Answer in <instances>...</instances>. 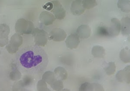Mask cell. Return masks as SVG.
<instances>
[{
  "mask_svg": "<svg viewBox=\"0 0 130 91\" xmlns=\"http://www.w3.org/2000/svg\"><path fill=\"white\" fill-rule=\"evenodd\" d=\"M17 52L12 65L21 72L35 75L44 71L47 66V55L40 46H27Z\"/></svg>",
  "mask_w": 130,
  "mask_h": 91,
  "instance_id": "obj_1",
  "label": "cell"
},
{
  "mask_svg": "<svg viewBox=\"0 0 130 91\" xmlns=\"http://www.w3.org/2000/svg\"><path fill=\"white\" fill-rule=\"evenodd\" d=\"M34 23L24 18L17 20L15 25V31L21 35L31 34L35 29Z\"/></svg>",
  "mask_w": 130,
  "mask_h": 91,
  "instance_id": "obj_2",
  "label": "cell"
},
{
  "mask_svg": "<svg viewBox=\"0 0 130 91\" xmlns=\"http://www.w3.org/2000/svg\"><path fill=\"white\" fill-rule=\"evenodd\" d=\"M121 31V24L119 20L116 18L111 19L110 25L107 27H102L100 29L99 32L102 35L109 36H117Z\"/></svg>",
  "mask_w": 130,
  "mask_h": 91,
  "instance_id": "obj_3",
  "label": "cell"
},
{
  "mask_svg": "<svg viewBox=\"0 0 130 91\" xmlns=\"http://www.w3.org/2000/svg\"><path fill=\"white\" fill-rule=\"evenodd\" d=\"M31 34L34 37V41L36 45L44 47L46 45L48 36L47 33L45 31L38 28H35Z\"/></svg>",
  "mask_w": 130,
  "mask_h": 91,
  "instance_id": "obj_4",
  "label": "cell"
},
{
  "mask_svg": "<svg viewBox=\"0 0 130 91\" xmlns=\"http://www.w3.org/2000/svg\"><path fill=\"white\" fill-rule=\"evenodd\" d=\"M53 8L51 10L55 19L62 20L66 16V11L60 3L58 1H53Z\"/></svg>",
  "mask_w": 130,
  "mask_h": 91,
  "instance_id": "obj_5",
  "label": "cell"
},
{
  "mask_svg": "<svg viewBox=\"0 0 130 91\" xmlns=\"http://www.w3.org/2000/svg\"><path fill=\"white\" fill-rule=\"evenodd\" d=\"M10 32V29L8 25L5 23L0 24V47H4L8 43Z\"/></svg>",
  "mask_w": 130,
  "mask_h": 91,
  "instance_id": "obj_6",
  "label": "cell"
},
{
  "mask_svg": "<svg viewBox=\"0 0 130 91\" xmlns=\"http://www.w3.org/2000/svg\"><path fill=\"white\" fill-rule=\"evenodd\" d=\"M116 78L118 82L130 83V65L126 66L124 69L119 71L116 74Z\"/></svg>",
  "mask_w": 130,
  "mask_h": 91,
  "instance_id": "obj_7",
  "label": "cell"
},
{
  "mask_svg": "<svg viewBox=\"0 0 130 91\" xmlns=\"http://www.w3.org/2000/svg\"><path fill=\"white\" fill-rule=\"evenodd\" d=\"M67 34L65 31L59 28H55L52 29L49 34V38L55 42H61L66 39Z\"/></svg>",
  "mask_w": 130,
  "mask_h": 91,
  "instance_id": "obj_8",
  "label": "cell"
},
{
  "mask_svg": "<svg viewBox=\"0 0 130 91\" xmlns=\"http://www.w3.org/2000/svg\"><path fill=\"white\" fill-rule=\"evenodd\" d=\"M39 19L43 24L48 26L53 24L55 20V17L53 14L47 11H44L40 14Z\"/></svg>",
  "mask_w": 130,
  "mask_h": 91,
  "instance_id": "obj_9",
  "label": "cell"
},
{
  "mask_svg": "<svg viewBox=\"0 0 130 91\" xmlns=\"http://www.w3.org/2000/svg\"><path fill=\"white\" fill-rule=\"evenodd\" d=\"M91 33V30L90 27L87 24H82L80 25L76 31V35L82 39L88 38Z\"/></svg>",
  "mask_w": 130,
  "mask_h": 91,
  "instance_id": "obj_10",
  "label": "cell"
},
{
  "mask_svg": "<svg viewBox=\"0 0 130 91\" xmlns=\"http://www.w3.org/2000/svg\"><path fill=\"white\" fill-rule=\"evenodd\" d=\"M85 10L82 6V0H75L72 3L71 11L74 15H80L84 12Z\"/></svg>",
  "mask_w": 130,
  "mask_h": 91,
  "instance_id": "obj_11",
  "label": "cell"
},
{
  "mask_svg": "<svg viewBox=\"0 0 130 91\" xmlns=\"http://www.w3.org/2000/svg\"><path fill=\"white\" fill-rule=\"evenodd\" d=\"M66 46L71 49H76L80 43L79 38L76 34H71L69 35L65 41Z\"/></svg>",
  "mask_w": 130,
  "mask_h": 91,
  "instance_id": "obj_12",
  "label": "cell"
},
{
  "mask_svg": "<svg viewBox=\"0 0 130 91\" xmlns=\"http://www.w3.org/2000/svg\"><path fill=\"white\" fill-rule=\"evenodd\" d=\"M121 33L123 36H128L130 34V18L123 17L120 21Z\"/></svg>",
  "mask_w": 130,
  "mask_h": 91,
  "instance_id": "obj_13",
  "label": "cell"
},
{
  "mask_svg": "<svg viewBox=\"0 0 130 91\" xmlns=\"http://www.w3.org/2000/svg\"><path fill=\"white\" fill-rule=\"evenodd\" d=\"M80 90H103L104 88L103 86L97 83H90L89 82H85L82 84L79 87Z\"/></svg>",
  "mask_w": 130,
  "mask_h": 91,
  "instance_id": "obj_14",
  "label": "cell"
},
{
  "mask_svg": "<svg viewBox=\"0 0 130 91\" xmlns=\"http://www.w3.org/2000/svg\"><path fill=\"white\" fill-rule=\"evenodd\" d=\"M54 73L56 79L64 80L68 78V73L66 70L61 67H58L54 70Z\"/></svg>",
  "mask_w": 130,
  "mask_h": 91,
  "instance_id": "obj_15",
  "label": "cell"
},
{
  "mask_svg": "<svg viewBox=\"0 0 130 91\" xmlns=\"http://www.w3.org/2000/svg\"><path fill=\"white\" fill-rule=\"evenodd\" d=\"M9 43L14 47L19 48L23 43V38L21 34L19 33L14 34L10 39Z\"/></svg>",
  "mask_w": 130,
  "mask_h": 91,
  "instance_id": "obj_16",
  "label": "cell"
},
{
  "mask_svg": "<svg viewBox=\"0 0 130 91\" xmlns=\"http://www.w3.org/2000/svg\"><path fill=\"white\" fill-rule=\"evenodd\" d=\"M92 55L96 58H103L105 55V50L103 47L100 45H96L91 49Z\"/></svg>",
  "mask_w": 130,
  "mask_h": 91,
  "instance_id": "obj_17",
  "label": "cell"
},
{
  "mask_svg": "<svg viewBox=\"0 0 130 91\" xmlns=\"http://www.w3.org/2000/svg\"><path fill=\"white\" fill-rule=\"evenodd\" d=\"M118 8L123 12H130V1L129 0H119L117 2Z\"/></svg>",
  "mask_w": 130,
  "mask_h": 91,
  "instance_id": "obj_18",
  "label": "cell"
},
{
  "mask_svg": "<svg viewBox=\"0 0 130 91\" xmlns=\"http://www.w3.org/2000/svg\"><path fill=\"white\" fill-rule=\"evenodd\" d=\"M119 58L124 63H130V49L123 48L119 52Z\"/></svg>",
  "mask_w": 130,
  "mask_h": 91,
  "instance_id": "obj_19",
  "label": "cell"
},
{
  "mask_svg": "<svg viewBox=\"0 0 130 91\" xmlns=\"http://www.w3.org/2000/svg\"><path fill=\"white\" fill-rule=\"evenodd\" d=\"M47 84L50 85L55 79V76L54 72L48 71L45 72L42 75V79Z\"/></svg>",
  "mask_w": 130,
  "mask_h": 91,
  "instance_id": "obj_20",
  "label": "cell"
},
{
  "mask_svg": "<svg viewBox=\"0 0 130 91\" xmlns=\"http://www.w3.org/2000/svg\"><path fill=\"white\" fill-rule=\"evenodd\" d=\"M116 65L114 62H109L104 70L107 75L110 76L114 74L116 71Z\"/></svg>",
  "mask_w": 130,
  "mask_h": 91,
  "instance_id": "obj_21",
  "label": "cell"
},
{
  "mask_svg": "<svg viewBox=\"0 0 130 91\" xmlns=\"http://www.w3.org/2000/svg\"><path fill=\"white\" fill-rule=\"evenodd\" d=\"M22 76L21 72L16 68H14L9 74V77L12 81L19 80Z\"/></svg>",
  "mask_w": 130,
  "mask_h": 91,
  "instance_id": "obj_22",
  "label": "cell"
},
{
  "mask_svg": "<svg viewBox=\"0 0 130 91\" xmlns=\"http://www.w3.org/2000/svg\"><path fill=\"white\" fill-rule=\"evenodd\" d=\"M82 4L85 9H92L98 5L95 0H82Z\"/></svg>",
  "mask_w": 130,
  "mask_h": 91,
  "instance_id": "obj_23",
  "label": "cell"
},
{
  "mask_svg": "<svg viewBox=\"0 0 130 91\" xmlns=\"http://www.w3.org/2000/svg\"><path fill=\"white\" fill-rule=\"evenodd\" d=\"M51 87L55 90H60L63 89V84L62 80L56 79L50 85Z\"/></svg>",
  "mask_w": 130,
  "mask_h": 91,
  "instance_id": "obj_24",
  "label": "cell"
},
{
  "mask_svg": "<svg viewBox=\"0 0 130 91\" xmlns=\"http://www.w3.org/2000/svg\"><path fill=\"white\" fill-rule=\"evenodd\" d=\"M37 88L38 90H48L47 83L43 79L38 81L37 84Z\"/></svg>",
  "mask_w": 130,
  "mask_h": 91,
  "instance_id": "obj_25",
  "label": "cell"
},
{
  "mask_svg": "<svg viewBox=\"0 0 130 91\" xmlns=\"http://www.w3.org/2000/svg\"><path fill=\"white\" fill-rule=\"evenodd\" d=\"M25 87V85L23 80H19L16 81L13 85L12 89L14 90H20L23 89Z\"/></svg>",
  "mask_w": 130,
  "mask_h": 91,
  "instance_id": "obj_26",
  "label": "cell"
},
{
  "mask_svg": "<svg viewBox=\"0 0 130 91\" xmlns=\"http://www.w3.org/2000/svg\"><path fill=\"white\" fill-rule=\"evenodd\" d=\"M6 46V50L10 54H14L18 51L19 48H16V47L13 46L9 42L8 43Z\"/></svg>",
  "mask_w": 130,
  "mask_h": 91,
  "instance_id": "obj_27",
  "label": "cell"
},
{
  "mask_svg": "<svg viewBox=\"0 0 130 91\" xmlns=\"http://www.w3.org/2000/svg\"><path fill=\"white\" fill-rule=\"evenodd\" d=\"M30 77L31 76H30L29 75H27V76H25V78H23V81L24 82L25 86H27L30 83V82L32 81V79H31V78Z\"/></svg>",
  "mask_w": 130,
  "mask_h": 91,
  "instance_id": "obj_28",
  "label": "cell"
},
{
  "mask_svg": "<svg viewBox=\"0 0 130 91\" xmlns=\"http://www.w3.org/2000/svg\"><path fill=\"white\" fill-rule=\"evenodd\" d=\"M43 8L47 11H51L53 8V4L51 2L47 3L43 6Z\"/></svg>",
  "mask_w": 130,
  "mask_h": 91,
  "instance_id": "obj_29",
  "label": "cell"
},
{
  "mask_svg": "<svg viewBox=\"0 0 130 91\" xmlns=\"http://www.w3.org/2000/svg\"><path fill=\"white\" fill-rule=\"evenodd\" d=\"M127 40L130 42V34L129 35V36H128V38H127Z\"/></svg>",
  "mask_w": 130,
  "mask_h": 91,
  "instance_id": "obj_30",
  "label": "cell"
},
{
  "mask_svg": "<svg viewBox=\"0 0 130 91\" xmlns=\"http://www.w3.org/2000/svg\"><path fill=\"white\" fill-rule=\"evenodd\" d=\"M0 55H1V51H0Z\"/></svg>",
  "mask_w": 130,
  "mask_h": 91,
  "instance_id": "obj_31",
  "label": "cell"
}]
</instances>
